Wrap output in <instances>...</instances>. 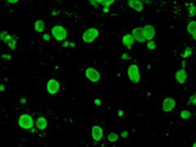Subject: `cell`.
<instances>
[{
	"instance_id": "cell-1",
	"label": "cell",
	"mask_w": 196,
	"mask_h": 147,
	"mask_svg": "<svg viewBox=\"0 0 196 147\" xmlns=\"http://www.w3.org/2000/svg\"><path fill=\"white\" fill-rule=\"evenodd\" d=\"M128 76L129 78V80L133 84L139 83L141 80V75L137 65L135 64L129 65V69H128Z\"/></svg>"
},
{
	"instance_id": "cell-2",
	"label": "cell",
	"mask_w": 196,
	"mask_h": 147,
	"mask_svg": "<svg viewBox=\"0 0 196 147\" xmlns=\"http://www.w3.org/2000/svg\"><path fill=\"white\" fill-rule=\"evenodd\" d=\"M51 35L57 41H64L67 38V31L63 26L56 25L51 29Z\"/></svg>"
},
{
	"instance_id": "cell-3",
	"label": "cell",
	"mask_w": 196,
	"mask_h": 147,
	"mask_svg": "<svg viewBox=\"0 0 196 147\" xmlns=\"http://www.w3.org/2000/svg\"><path fill=\"white\" fill-rule=\"evenodd\" d=\"M18 123L21 128L24 129H31L34 126V124H35V122H34L32 116L31 114H21V116L19 117Z\"/></svg>"
},
{
	"instance_id": "cell-4",
	"label": "cell",
	"mask_w": 196,
	"mask_h": 147,
	"mask_svg": "<svg viewBox=\"0 0 196 147\" xmlns=\"http://www.w3.org/2000/svg\"><path fill=\"white\" fill-rule=\"evenodd\" d=\"M99 35V31L96 28H90L87 30L83 35V40L87 43H91Z\"/></svg>"
},
{
	"instance_id": "cell-5",
	"label": "cell",
	"mask_w": 196,
	"mask_h": 147,
	"mask_svg": "<svg viewBox=\"0 0 196 147\" xmlns=\"http://www.w3.org/2000/svg\"><path fill=\"white\" fill-rule=\"evenodd\" d=\"M85 75L86 77L92 83H96L100 80V73L98 72L96 69H94L92 67H89L86 70V72H85Z\"/></svg>"
},
{
	"instance_id": "cell-6",
	"label": "cell",
	"mask_w": 196,
	"mask_h": 147,
	"mask_svg": "<svg viewBox=\"0 0 196 147\" xmlns=\"http://www.w3.org/2000/svg\"><path fill=\"white\" fill-rule=\"evenodd\" d=\"M143 35H144L145 40L152 41L155 35V30H154V26H150V25H146L144 26L143 27Z\"/></svg>"
},
{
	"instance_id": "cell-7",
	"label": "cell",
	"mask_w": 196,
	"mask_h": 147,
	"mask_svg": "<svg viewBox=\"0 0 196 147\" xmlns=\"http://www.w3.org/2000/svg\"><path fill=\"white\" fill-rule=\"evenodd\" d=\"M60 89V84L59 82L56 80H50L47 82V90L49 93L51 95L56 94Z\"/></svg>"
},
{
	"instance_id": "cell-8",
	"label": "cell",
	"mask_w": 196,
	"mask_h": 147,
	"mask_svg": "<svg viewBox=\"0 0 196 147\" xmlns=\"http://www.w3.org/2000/svg\"><path fill=\"white\" fill-rule=\"evenodd\" d=\"M176 101L171 97L165 98L163 101V110L164 112H170L175 108Z\"/></svg>"
},
{
	"instance_id": "cell-9",
	"label": "cell",
	"mask_w": 196,
	"mask_h": 147,
	"mask_svg": "<svg viewBox=\"0 0 196 147\" xmlns=\"http://www.w3.org/2000/svg\"><path fill=\"white\" fill-rule=\"evenodd\" d=\"M132 35L136 41L139 43H145V39L143 35V28L141 27H138V28L133 29L132 31Z\"/></svg>"
},
{
	"instance_id": "cell-10",
	"label": "cell",
	"mask_w": 196,
	"mask_h": 147,
	"mask_svg": "<svg viewBox=\"0 0 196 147\" xmlns=\"http://www.w3.org/2000/svg\"><path fill=\"white\" fill-rule=\"evenodd\" d=\"M176 80L180 84H183L186 83L187 80V73L184 68H182L181 70H178L175 75Z\"/></svg>"
},
{
	"instance_id": "cell-11",
	"label": "cell",
	"mask_w": 196,
	"mask_h": 147,
	"mask_svg": "<svg viewBox=\"0 0 196 147\" xmlns=\"http://www.w3.org/2000/svg\"><path fill=\"white\" fill-rule=\"evenodd\" d=\"M92 136L96 141H99L103 137V129L99 126H94L92 129Z\"/></svg>"
},
{
	"instance_id": "cell-12",
	"label": "cell",
	"mask_w": 196,
	"mask_h": 147,
	"mask_svg": "<svg viewBox=\"0 0 196 147\" xmlns=\"http://www.w3.org/2000/svg\"><path fill=\"white\" fill-rule=\"evenodd\" d=\"M123 44H124V47H126L127 48H132L133 45L134 44V42H135V39L133 37V35H130V34H127L123 37Z\"/></svg>"
},
{
	"instance_id": "cell-13",
	"label": "cell",
	"mask_w": 196,
	"mask_h": 147,
	"mask_svg": "<svg viewBox=\"0 0 196 147\" xmlns=\"http://www.w3.org/2000/svg\"><path fill=\"white\" fill-rule=\"evenodd\" d=\"M143 2L138 0H131L129 1V6L137 12H141L143 10Z\"/></svg>"
},
{
	"instance_id": "cell-14",
	"label": "cell",
	"mask_w": 196,
	"mask_h": 147,
	"mask_svg": "<svg viewBox=\"0 0 196 147\" xmlns=\"http://www.w3.org/2000/svg\"><path fill=\"white\" fill-rule=\"evenodd\" d=\"M4 43L7 45V47H10L12 50H14L16 48V40L13 36L8 35L7 37L5 38V39L3 40Z\"/></svg>"
},
{
	"instance_id": "cell-15",
	"label": "cell",
	"mask_w": 196,
	"mask_h": 147,
	"mask_svg": "<svg viewBox=\"0 0 196 147\" xmlns=\"http://www.w3.org/2000/svg\"><path fill=\"white\" fill-rule=\"evenodd\" d=\"M47 126V121L44 117L40 116L39 118H38V119L36 120V127L39 130H44Z\"/></svg>"
},
{
	"instance_id": "cell-16",
	"label": "cell",
	"mask_w": 196,
	"mask_h": 147,
	"mask_svg": "<svg viewBox=\"0 0 196 147\" xmlns=\"http://www.w3.org/2000/svg\"><path fill=\"white\" fill-rule=\"evenodd\" d=\"M45 28V24L44 22L41 20H38L35 24V31L39 33H42L43 31H44Z\"/></svg>"
},
{
	"instance_id": "cell-17",
	"label": "cell",
	"mask_w": 196,
	"mask_h": 147,
	"mask_svg": "<svg viewBox=\"0 0 196 147\" xmlns=\"http://www.w3.org/2000/svg\"><path fill=\"white\" fill-rule=\"evenodd\" d=\"M187 31L190 35H193L196 32V21H190L189 24H188V26H187Z\"/></svg>"
},
{
	"instance_id": "cell-18",
	"label": "cell",
	"mask_w": 196,
	"mask_h": 147,
	"mask_svg": "<svg viewBox=\"0 0 196 147\" xmlns=\"http://www.w3.org/2000/svg\"><path fill=\"white\" fill-rule=\"evenodd\" d=\"M180 116L183 119H188L189 118H190V117L192 116V114L191 113H190V111H188V110H182V112H181V114H180Z\"/></svg>"
},
{
	"instance_id": "cell-19",
	"label": "cell",
	"mask_w": 196,
	"mask_h": 147,
	"mask_svg": "<svg viewBox=\"0 0 196 147\" xmlns=\"http://www.w3.org/2000/svg\"><path fill=\"white\" fill-rule=\"evenodd\" d=\"M118 139H119V136H118L117 133H110V134L108 135V140L110 141V142H114V141H116Z\"/></svg>"
},
{
	"instance_id": "cell-20",
	"label": "cell",
	"mask_w": 196,
	"mask_h": 147,
	"mask_svg": "<svg viewBox=\"0 0 196 147\" xmlns=\"http://www.w3.org/2000/svg\"><path fill=\"white\" fill-rule=\"evenodd\" d=\"M98 1H99V3L102 5L103 7H110V5L114 2V0H98Z\"/></svg>"
},
{
	"instance_id": "cell-21",
	"label": "cell",
	"mask_w": 196,
	"mask_h": 147,
	"mask_svg": "<svg viewBox=\"0 0 196 147\" xmlns=\"http://www.w3.org/2000/svg\"><path fill=\"white\" fill-rule=\"evenodd\" d=\"M192 52H193V50H192L191 47H187L185 49L184 54L182 55V56H183L184 58H188V57H190V56H191Z\"/></svg>"
},
{
	"instance_id": "cell-22",
	"label": "cell",
	"mask_w": 196,
	"mask_h": 147,
	"mask_svg": "<svg viewBox=\"0 0 196 147\" xmlns=\"http://www.w3.org/2000/svg\"><path fill=\"white\" fill-rule=\"evenodd\" d=\"M189 16H194L196 15V7L194 5H190L189 7Z\"/></svg>"
},
{
	"instance_id": "cell-23",
	"label": "cell",
	"mask_w": 196,
	"mask_h": 147,
	"mask_svg": "<svg viewBox=\"0 0 196 147\" xmlns=\"http://www.w3.org/2000/svg\"><path fill=\"white\" fill-rule=\"evenodd\" d=\"M155 47H156V43L154 41H149V43H147V47L149 50H154Z\"/></svg>"
},
{
	"instance_id": "cell-24",
	"label": "cell",
	"mask_w": 196,
	"mask_h": 147,
	"mask_svg": "<svg viewBox=\"0 0 196 147\" xmlns=\"http://www.w3.org/2000/svg\"><path fill=\"white\" fill-rule=\"evenodd\" d=\"M189 104H191V105L196 106V94H194L193 96H190L189 100Z\"/></svg>"
},
{
	"instance_id": "cell-25",
	"label": "cell",
	"mask_w": 196,
	"mask_h": 147,
	"mask_svg": "<svg viewBox=\"0 0 196 147\" xmlns=\"http://www.w3.org/2000/svg\"><path fill=\"white\" fill-rule=\"evenodd\" d=\"M89 2H90V3H91L94 7H96V8H97V7L100 5V3H99V1H98V0H95V1L91 0V1H89Z\"/></svg>"
},
{
	"instance_id": "cell-26",
	"label": "cell",
	"mask_w": 196,
	"mask_h": 147,
	"mask_svg": "<svg viewBox=\"0 0 196 147\" xmlns=\"http://www.w3.org/2000/svg\"><path fill=\"white\" fill-rule=\"evenodd\" d=\"M9 35L8 34V32L7 31H3V32L1 33V36H0V39H2V40H4L5 39V38L7 37V35Z\"/></svg>"
},
{
	"instance_id": "cell-27",
	"label": "cell",
	"mask_w": 196,
	"mask_h": 147,
	"mask_svg": "<svg viewBox=\"0 0 196 147\" xmlns=\"http://www.w3.org/2000/svg\"><path fill=\"white\" fill-rule=\"evenodd\" d=\"M122 59H124V60H130L131 56L128 53H124L122 55Z\"/></svg>"
},
{
	"instance_id": "cell-28",
	"label": "cell",
	"mask_w": 196,
	"mask_h": 147,
	"mask_svg": "<svg viewBox=\"0 0 196 147\" xmlns=\"http://www.w3.org/2000/svg\"><path fill=\"white\" fill-rule=\"evenodd\" d=\"M43 39L46 40V41H49L50 40V39H51V36H50V35L49 34H47V33H46V34H44L43 35Z\"/></svg>"
},
{
	"instance_id": "cell-29",
	"label": "cell",
	"mask_w": 196,
	"mask_h": 147,
	"mask_svg": "<svg viewBox=\"0 0 196 147\" xmlns=\"http://www.w3.org/2000/svg\"><path fill=\"white\" fill-rule=\"evenodd\" d=\"M2 59L7 60V61H10V60H11V56H10V55H7V54H3V55H2Z\"/></svg>"
},
{
	"instance_id": "cell-30",
	"label": "cell",
	"mask_w": 196,
	"mask_h": 147,
	"mask_svg": "<svg viewBox=\"0 0 196 147\" xmlns=\"http://www.w3.org/2000/svg\"><path fill=\"white\" fill-rule=\"evenodd\" d=\"M128 135H129V133H128V132H126V131H124V132H123V133H121V137L123 138H126L127 137H128Z\"/></svg>"
},
{
	"instance_id": "cell-31",
	"label": "cell",
	"mask_w": 196,
	"mask_h": 147,
	"mask_svg": "<svg viewBox=\"0 0 196 147\" xmlns=\"http://www.w3.org/2000/svg\"><path fill=\"white\" fill-rule=\"evenodd\" d=\"M95 104H96L97 106H100V105H101V101H100V99H96V100H95Z\"/></svg>"
},
{
	"instance_id": "cell-32",
	"label": "cell",
	"mask_w": 196,
	"mask_h": 147,
	"mask_svg": "<svg viewBox=\"0 0 196 147\" xmlns=\"http://www.w3.org/2000/svg\"><path fill=\"white\" fill-rule=\"evenodd\" d=\"M109 11H110L109 7H103V12H104V13H108V12H109Z\"/></svg>"
},
{
	"instance_id": "cell-33",
	"label": "cell",
	"mask_w": 196,
	"mask_h": 147,
	"mask_svg": "<svg viewBox=\"0 0 196 147\" xmlns=\"http://www.w3.org/2000/svg\"><path fill=\"white\" fill-rule=\"evenodd\" d=\"M3 91H5V87L3 84H1V85H0V92H3Z\"/></svg>"
},
{
	"instance_id": "cell-34",
	"label": "cell",
	"mask_w": 196,
	"mask_h": 147,
	"mask_svg": "<svg viewBox=\"0 0 196 147\" xmlns=\"http://www.w3.org/2000/svg\"><path fill=\"white\" fill-rule=\"evenodd\" d=\"M69 45H70V43L68 42V41H65V42L63 43V47H68Z\"/></svg>"
},
{
	"instance_id": "cell-35",
	"label": "cell",
	"mask_w": 196,
	"mask_h": 147,
	"mask_svg": "<svg viewBox=\"0 0 196 147\" xmlns=\"http://www.w3.org/2000/svg\"><path fill=\"white\" fill-rule=\"evenodd\" d=\"M7 2H9V3H16L18 1H17V0H9V1H7Z\"/></svg>"
},
{
	"instance_id": "cell-36",
	"label": "cell",
	"mask_w": 196,
	"mask_h": 147,
	"mask_svg": "<svg viewBox=\"0 0 196 147\" xmlns=\"http://www.w3.org/2000/svg\"><path fill=\"white\" fill-rule=\"evenodd\" d=\"M59 13V12H56V11H51V14L52 15V16H55V15H57Z\"/></svg>"
},
{
	"instance_id": "cell-37",
	"label": "cell",
	"mask_w": 196,
	"mask_h": 147,
	"mask_svg": "<svg viewBox=\"0 0 196 147\" xmlns=\"http://www.w3.org/2000/svg\"><path fill=\"white\" fill-rule=\"evenodd\" d=\"M124 115V111L123 110H119V117H122Z\"/></svg>"
},
{
	"instance_id": "cell-38",
	"label": "cell",
	"mask_w": 196,
	"mask_h": 147,
	"mask_svg": "<svg viewBox=\"0 0 196 147\" xmlns=\"http://www.w3.org/2000/svg\"><path fill=\"white\" fill-rule=\"evenodd\" d=\"M192 36H193V39H194V40H195L196 41V32L194 33V34H193V35H192Z\"/></svg>"
},
{
	"instance_id": "cell-39",
	"label": "cell",
	"mask_w": 196,
	"mask_h": 147,
	"mask_svg": "<svg viewBox=\"0 0 196 147\" xmlns=\"http://www.w3.org/2000/svg\"><path fill=\"white\" fill-rule=\"evenodd\" d=\"M26 99H21V102L22 103V104H25V103H26Z\"/></svg>"
},
{
	"instance_id": "cell-40",
	"label": "cell",
	"mask_w": 196,
	"mask_h": 147,
	"mask_svg": "<svg viewBox=\"0 0 196 147\" xmlns=\"http://www.w3.org/2000/svg\"><path fill=\"white\" fill-rule=\"evenodd\" d=\"M185 66H186V61H183V62H182V67L184 68Z\"/></svg>"
},
{
	"instance_id": "cell-41",
	"label": "cell",
	"mask_w": 196,
	"mask_h": 147,
	"mask_svg": "<svg viewBox=\"0 0 196 147\" xmlns=\"http://www.w3.org/2000/svg\"><path fill=\"white\" fill-rule=\"evenodd\" d=\"M70 46H71V47H75V43H70Z\"/></svg>"
},
{
	"instance_id": "cell-42",
	"label": "cell",
	"mask_w": 196,
	"mask_h": 147,
	"mask_svg": "<svg viewBox=\"0 0 196 147\" xmlns=\"http://www.w3.org/2000/svg\"><path fill=\"white\" fill-rule=\"evenodd\" d=\"M193 147H196V142L194 143V145H193Z\"/></svg>"
},
{
	"instance_id": "cell-43",
	"label": "cell",
	"mask_w": 196,
	"mask_h": 147,
	"mask_svg": "<svg viewBox=\"0 0 196 147\" xmlns=\"http://www.w3.org/2000/svg\"><path fill=\"white\" fill-rule=\"evenodd\" d=\"M0 36H1V33H0Z\"/></svg>"
}]
</instances>
